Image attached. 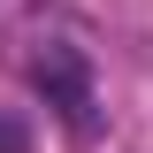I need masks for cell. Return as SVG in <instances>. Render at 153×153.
<instances>
[{"mask_svg": "<svg viewBox=\"0 0 153 153\" xmlns=\"http://www.w3.org/2000/svg\"><path fill=\"white\" fill-rule=\"evenodd\" d=\"M31 76H38V92H46V107H61V123L76 138H92V69H84V54L76 46H46L31 61Z\"/></svg>", "mask_w": 153, "mask_h": 153, "instance_id": "6da1fadb", "label": "cell"}, {"mask_svg": "<svg viewBox=\"0 0 153 153\" xmlns=\"http://www.w3.org/2000/svg\"><path fill=\"white\" fill-rule=\"evenodd\" d=\"M0 153H31V138H23L16 123H0Z\"/></svg>", "mask_w": 153, "mask_h": 153, "instance_id": "7a4b0ae2", "label": "cell"}]
</instances>
